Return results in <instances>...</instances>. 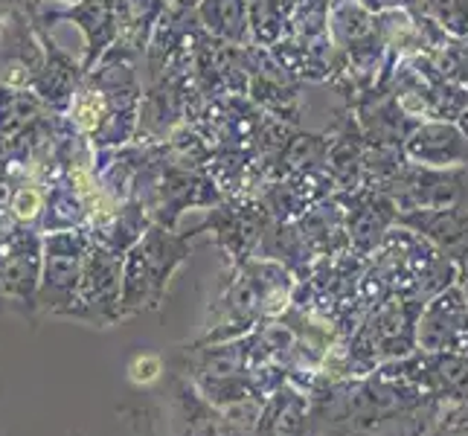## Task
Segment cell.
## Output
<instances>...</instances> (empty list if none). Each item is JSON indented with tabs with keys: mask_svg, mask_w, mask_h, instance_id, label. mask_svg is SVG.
Returning <instances> with one entry per match:
<instances>
[{
	"mask_svg": "<svg viewBox=\"0 0 468 436\" xmlns=\"http://www.w3.org/2000/svg\"><path fill=\"white\" fill-rule=\"evenodd\" d=\"M198 24L221 44H248L250 38V0H201Z\"/></svg>",
	"mask_w": 468,
	"mask_h": 436,
	"instance_id": "ac0fdd59",
	"label": "cell"
},
{
	"mask_svg": "<svg viewBox=\"0 0 468 436\" xmlns=\"http://www.w3.org/2000/svg\"><path fill=\"white\" fill-rule=\"evenodd\" d=\"M149 228H152V216H149V209L143 207V201L125 198V201H105L102 207H96L88 230H90V239L100 241L102 248L125 256L143 236H146Z\"/></svg>",
	"mask_w": 468,
	"mask_h": 436,
	"instance_id": "4fadbf2b",
	"label": "cell"
},
{
	"mask_svg": "<svg viewBox=\"0 0 468 436\" xmlns=\"http://www.w3.org/2000/svg\"><path fill=\"white\" fill-rule=\"evenodd\" d=\"M93 216V207L82 186L76 184L73 175H58L47 189V204L41 213V233H58V230H76L88 228Z\"/></svg>",
	"mask_w": 468,
	"mask_h": 436,
	"instance_id": "e0dca14e",
	"label": "cell"
},
{
	"mask_svg": "<svg viewBox=\"0 0 468 436\" xmlns=\"http://www.w3.org/2000/svg\"><path fill=\"white\" fill-rule=\"evenodd\" d=\"M416 12L448 38H468V0H416Z\"/></svg>",
	"mask_w": 468,
	"mask_h": 436,
	"instance_id": "ffe728a7",
	"label": "cell"
},
{
	"mask_svg": "<svg viewBox=\"0 0 468 436\" xmlns=\"http://www.w3.org/2000/svg\"><path fill=\"white\" fill-rule=\"evenodd\" d=\"M419 373L431 399L445 405H468V352H422Z\"/></svg>",
	"mask_w": 468,
	"mask_h": 436,
	"instance_id": "9a60e30c",
	"label": "cell"
},
{
	"mask_svg": "<svg viewBox=\"0 0 468 436\" xmlns=\"http://www.w3.org/2000/svg\"><path fill=\"white\" fill-rule=\"evenodd\" d=\"M207 228L189 233H175L172 228L154 224L122 260V314L157 309L164 303L172 273L186 262L192 253V239Z\"/></svg>",
	"mask_w": 468,
	"mask_h": 436,
	"instance_id": "3957f363",
	"label": "cell"
},
{
	"mask_svg": "<svg viewBox=\"0 0 468 436\" xmlns=\"http://www.w3.org/2000/svg\"><path fill=\"white\" fill-rule=\"evenodd\" d=\"M38 4H47V0H38ZM50 4H79V0H50Z\"/></svg>",
	"mask_w": 468,
	"mask_h": 436,
	"instance_id": "484cf974",
	"label": "cell"
},
{
	"mask_svg": "<svg viewBox=\"0 0 468 436\" xmlns=\"http://www.w3.org/2000/svg\"><path fill=\"white\" fill-rule=\"evenodd\" d=\"M32 21H36V18H32ZM36 27H38L41 38H44L47 61H44V68H41L38 79L32 82L29 90L44 102V108L58 111V114H68V108L73 102L76 90L82 88L88 70H85L82 61H76L68 50H61L58 41L50 36V27H44L38 21H36Z\"/></svg>",
	"mask_w": 468,
	"mask_h": 436,
	"instance_id": "7c38bea8",
	"label": "cell"
},
{
	"mask_svg": "<svg viewBox=\"0 0 468 436\" xmlns=\"http://www.w3.org/2000/svg\"><path fill=\"white\" fill-rule=\"evenodd\" d=\"M47 61L27 0H0V85L29 90Z\"/></svg>",
	"mask_w": 468,
	"mask_h": 436,
	"instance_id": "277c9868",
	"label": "cell"
},
{
	"mask_svg": "<svg viewBox=\"0 0 468 436\" xmlns=\"http://www.w3.org/2000/svg\"><path fill=\"white\" fill-rule=\"evenodd\" d=\"M344 213H346L349 248L358 256H373L399 224V207L384 189L376 186L355 189Z\"/></svg>",
	"mask_w": 468,
	"mask_h": 436,
	"instance_id": "30bf717a",
	"label": "cell"
},
{
	"mask_svg": "<svg viewBox=\"0 0 468 436\" xmlns=\"http://www.w3.org/2000/svg\"><path fill=\"white\" fill-rule=\"evenodd\" d=\"M457 122H460V128H463V132L468 134V105L463 108V114L457 117Z\"/></svg>",
	"mask_w": 468,
	"mask_h": 436,
	"instance_id": "d4e9b609",
	"label": "cell"
},
{
	"mask_svg": "<svg viewBox=\"0 0 468 436\" xmlns=\"http://www.w3.org/2000/svg\"><path fill=\"white\" fill-rule=\"evenodd\" d=\"M172 9H184V12H196L201 6V0H169Z\"/></svg>",
	"mask_w": 468,
	"mask_h": 436,
	"instance_id": "cb8c5ba5",
	"label": "cell"
},
{
	"mask_svg": "<svg viewBox=\"0 0 468 436\" xmlns=\"http://www.w3.org/2000/svg\"><path fill=\"white\" fill-rule=\"evenodd\" d=\"M292 271L277 260H241L216 300L209 332L201 344L233 341L273 320L292 303Z\"/></svg>",
	"mask_w": 468,
	"mask_h": 436,
	"instance_id": "6da1fadb",
	"label": "cell"
},
{
	"mask_svg": "<svg viewBox=\"0 0 468 436\" xmlns=\"http://www.w3.org/2000/svg\"><path fill=\"white\" fill-rule=\"evenodd\" d=\"M312 433V401L309 393L294 381H285L277 393L265 399L260 436H309Z\"/></svg>",
	"mask_w": 468,
	"mask_h": 436,
	"instance_id": "2e32d148",
	"label": "cell"
},
{
	"mask_svg": "<svg viewBox=\"0 0 468 436\" xmlns=\"http://www.w3.org/2000/svg\"><path fill=\"white\" fill-rule=\"evenodd\" d=\"M90 245L93 239L88 228L44 233L41 282H38V303L44 309L64 312V314L70 312Z\"/></svg>",
	"mask_w": 468,
	"mask_h": 436,
	"instance_id": "5b68a950",
	"label": "cell"
},
{
	"mask_svg": "<svg viewBox=\"0 0 468 436\" xmlns=\"http://www.w3.org/2000/svg\"><path fill=\"white\" fill-rule=\"evenodd\" d=\"M422 309L425 300L416 297H390L373 305L358 323V329L346 337L344 349H337V355L332 352L323 369L332 376L358 378L390 361L408 358L419 349L416 326Z\"/></svg>",
	"mask_w": 468,
	"mask_h": 436,
	"instance_id": "7a4b0ae2",
	"label": "cell"
},
{
	"mask_svg": "<svg viewBox=\"0 0 468 436\" xmlns=\"http://www.w3.org/2000/svg\"><path fill=\"white\" fill-rule=\"evenodd\" d=\"M122 260L125 256L102 248L100 241H93L82 280H79L76 297L68 314L85 317L93 323H111L122 314Z\"/></svg>",
	"mask_w": 468,
	"mask_h": 436,
	"instance_id": "52a82bcc",
	"label": "cell"
},
{
	"mask_svg": "<svg viewBox=\"0 0 468 436\" xmlns=\"http://www.w3.org/2000/svg\"><path fill=\"white\" fill-rule=\"evenodd\" d=\"M169 9V0H117V15H120V41L134 47L146 56L149 38Z\"/></svg>",
	"mask_w": 468,
	"mask_h": 436,
	"instance_id": "d6986e66",
	"label": "cell"
},
{
	"mask_svg": "<svg viewBox=\"0 0 468 436\" xmlns=\"http://www.w3.org/2000/svg\"><path fill=\"white\" fill-rule=\"evenodd\" d=\"M463 282V280H460ZM463 288H465V294H468V282H463Z\"/></svg>",
	"mask_w": 468,
	"mask_h": 436,
	"instance_id": "4316f807",
	"label": "cell"
},
{
	"mask_svg": "<svg viewBox=\"0 0 468 436\" xmlns=\"http://www.w3.org/2000/svg\"><path fill=\"white\" fill-rule=\"evenodd\" d=\"M32 18L44 27H53L58 21H73L85 38V56L82 64L90 70L111 47L120 41V15L117 0H79L68 6H47L38 0H27Z\"/></svg>",
	"mask_w": 468,
	"mask_h": 436,
	"instance_id": "ba28073f",
	"label": "cell"
},
{
	"mask_svg": "<svg viewBox=\"0 0 468 436\" xmlns=\"http://www.w3.org/2000/svg\"><path fill=\"white\" fill-rule=\"evenodd\" d=\"M401 152L410 164L454 169L468 166V134L451 120H419L405 137Z\"/></svg>",
	"mask_w": 468,
	"mask_h": 436,
	"instance_id": "8fae6325",
	"label": "cell"
},
{
	"mask_svg": "<svg viewBox=\"0 0 468 436\" xmlns=\"http://www.w3.org/2000/svg\"><path fill=\"white\" fill-rule=\"evenodd\" d=\"M428 436H468V405H448L437 428Z\"/></svg>",
	"mask_w": 468,
	"mask_h": 436,
	"instance_id": "7402d4cb",
	"label": "cell"
},
{
	"mask_svg": "<svg viewBox=\"0 0 468 436\" xmlns=\"http://www.w3.org/2000/svg\"><path fill=\"white\" fill-rule=\"evenodd\" d=\"M399 228H408L422 239H428L451 262H457V268L468 260V207L401 213Z\"/></svg>",
	"mask_w": 468,
	"mask_h": 436,
	"instance_id": "5bb4252c",
	"label": "cell"
},
{
	"mask_svg": "<svg viewBox=\"0 0 468 436\" xmlns=\"http://www.w3.org/2000/svg\"><path fill=\"white\" fill-rule=\"evenodd\" d=\"M384 192L399 207V216L416 213V209L468 207V166L437 169L405 160V166L384 186Z\"/></svg>",
	"mask_w": 468,
	"mask_h": 436,
	"instance_id": "8992f818",
	"label": "cell"
},
{
	"mask_svg": "<svg viewBox=\"0 0 468 436\" xmlns=\"http://www.w3.org/2000/svg\"><path fill=\"white\" fill-rule=\"evenodd\" d=\"M369 12H390V9H416V0H358Z\"/></svg>",
	"mask_w": 468,
	"mask_h": 436,
	"instance_id": "603a6c76",
	"label": "cell"
},
{
	"mask_svg": "<svg viewBox=\"0 0 468 436\" xmlns=\"http://www.w3.org/2000/svg\"><path fill=\"white\" fill-rule=\"evenodd\" d=\"M416 346L422 352H468V294L460 280L425 303Z\"/></svg>",
	"mask_w": 468,
	"mask_h": 436,
	"instance_id": "9c48e42d",
	"label": "cell"
},
{
	"mask_svg": "<svg viewBox=\"0 0 468 436\" xmlns=\"http://www.w3.org/2000/svg\"><path fill=\"white\" fill-rule=\"evenodd\" d=\"M250 29L260 44L277 47L285 29V12L280 0H250Z\"/></svg>",
	"mask_w": 468,
	"mask_h": 436,
	"instance_id": "44dd1931",
	"label": "cell"
}]
</instances>
